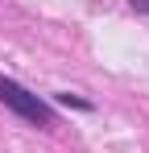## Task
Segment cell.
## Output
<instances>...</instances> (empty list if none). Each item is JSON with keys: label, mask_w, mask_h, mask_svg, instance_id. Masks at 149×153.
<instances>
[{"label": "cell", "mask_w": 149, "mask_h": 153, "mask_svg": "<svg viewBox=\"0 0 149 153\" xmlns=\"http://www.w3.org/2000/svg\"><path fill=\"white\" fill-rule=\"evenodd\" d=\"M54 100L62 103V108H79V112H91V103H87V100H79V95H71V91H58Z\"/></svg>", "instance_id": "cell-2"}, {"label": "cell", "mask_w": 149, "mask_h": 153, "mask_svg": "<svg viewBox=\"0 0 149 153\" xmlns=\"http://www.w3.org/2000/svg\"><path fill=\"white\" fill-rule=\"evenodd\" d=\"M0 103H4L8 112H17L21 120H29V124H42V128L54 124L50 103H42L33 91H25L21 83H13V79H4V75H0Z\"/></svg>", "instance_id": "cell-1"}, {"label": "cell", "mask_w": 149, "mask_h": 153, "mask_svg": "<svg viewBox=\"0 0 149 153\" xmlns=\"http://www.w3.org/2000/svg\"><path fill=\"white\" fill-rule=\"evenodd\" d=\"M128 4H133L137 13H149V0H128Z\"/></svg>", "instance_id": "cell-3"}]
</instances>
